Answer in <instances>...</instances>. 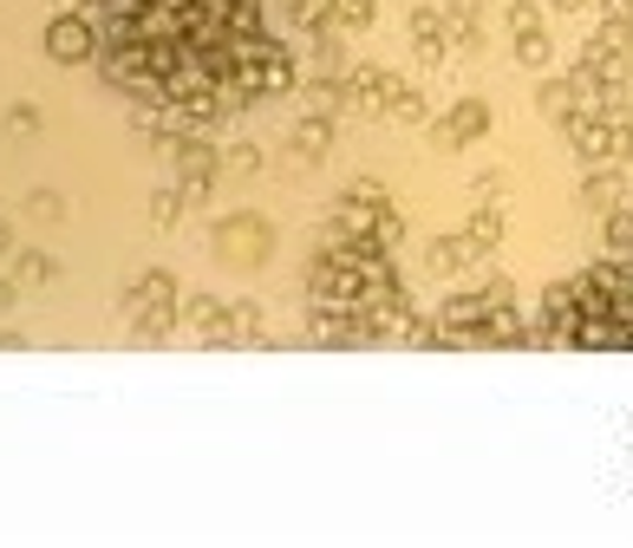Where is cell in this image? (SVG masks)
I'll return each instance as SVG.
<instances>
[{"instance_id": "cell-1", "label": "cell", "mask_w": 633, "mask_h": 548, "mask_svg": "<svg viewBox=\"0 0 633 548\" xmlns=\"http://www.w3.org/2000/svg\"><path fill=\"white\" fill-rule=\"evenodd\" d=\"M105 66L163 118H229L287 85L255 0H112Z\"/></svg>"}]
</instances>
